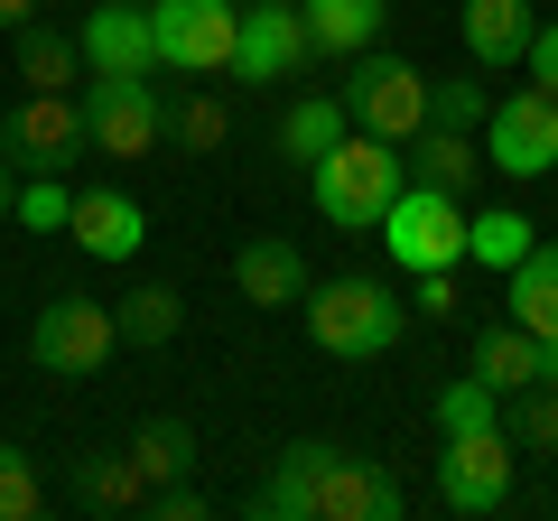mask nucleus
I'll use <instances>...</instances> for the list:
<instances>
[{
    "label": "nucleus",
    "instance_id": "4468645a",
    "mask_svg": "<svg viewBox=\"0 0 558 521\" xmlns=\"http://www.w3.org/2000/svg\"><path fill=\"white\" fill-rule=\"evenodd\" d=\"M65 233H75L94 260H131L140 242H149V215H140V196H121V186H84Z\"/></svg>",
    "mask_w": 558,
    "mask_h": 521
},
{
    "label": "nucleus",
    "instance_id": "c9c22d12",
    "mask_svg": "<svg viewBox=\"0 0 558 521\" xmlns=\"http://www.w3.org/2000/svg\"><path fill=\"white\" fill-rule=\"evenodd\" d=\"M418 307H428V317H447V307H457V280H447V270H418Z\"/></svg>",
    "mask_w": 558,
    "mask_h": 521
},
{
    "label": "nucleus",
    "instance_id": "473e14b6",
    "mask_svg": "<svg viewBox=\"0 0 558 521\" xmlns=\"http://www.w3.org/2000/svg\"><path fill=\"white\" fill-rule=\"evenodd\" d=\"M502 428H512L521 447H558V391H549V381H521V391H512V420H502Z\"/></svg>",
    "mask_w": 558,
    "mask_h": 521
},
{
    "label": "nucleus",
    "instance_id": "4be33fe9",
    "mask_svg": "<svg viewBox=\"0 0 558 521\" xmlns=\"http://www.w3.org/2000/svg\"><path fill=\"white\" fill-rule=\"evenodd\" d=\"M475 381H494L502 401H512L521 381H539V336L521 317H502V326H484L475 336Z\"/></svg>",
    "mask_w": 558,
    "mask_h": 521
},
{
    "label": "nucleus",
    "instance_id": "b1692460",
    "mask_svg": "<svg viewBox=\"0 0 558 521\" xmlns=\"http://www.w3.org/2000/svg\"><path fill=\"white\" fill-rule=\"evenodd\" d=\"M20 75H28V94H65V84L84 75V47L65 38V28L28 20V28H20Z\"/></svg>",
    "mask_w": 558,
    "mask_h": 521
},
{
    "label": "nucleus",
    "instance_id": "20e7f679",
    "mask_svg": "<svg viewBox=\"0 0 558 521\" xmlns=\"http://www.w3.org/2000/svg\"><path fill=\"white\" fill-rule=\"evenodd\" d=\"M336 102H344V121H354V131H373V141H410L418 121H428V75H418V65H400V57H381V47H363Z\"/></svg>",
    "mask_w": 558,
    "mask_h": 521
},
{
    "label": "nucleus",
    "instance_id": "9b49d317",
    "mask_svg": "<svg viewBox=\"0 0 558 521\" xmlns=\"http://www.w3.org/2000/svg\"><path fill=\"white\" fill-rule=\"evenodd\" d=\"M0 141H10V168H28V178H65V159L84 149V102L28 94L20 112H0Z\"/></svg>",
    "mask_w": 558,
    "mask_h": 521
},
{
    "label": "nucleus",
    "instance_id": "393cba45",
    "mask_svg": "<svg viewBox=\"0 0 558 521\" xmlns=\"http://www.w3.org/2000/svg\"><path fill=\"white\" fill-rule=\"evenodd\" d=\"M131 457H140L149 484H178L186 465H196V428H186V420H140L131 428Z\"/></svg>",
    "mask_w": 558,
    "mask_h": 521
},
{
    "label": "nucleus",
    "instance_id": "72a5a7b5",
    "mask_svg": "<svg viewBox=\"0 0 558 521\" xmlns=\"http://www.w3.org/2000/svg\"><path fill=\"white\" fill-rule=\"evenodd\" d=\"M140 512H159V521H196V512H205V494L178 475V484H149V502H140Z\"/></svg>",
    "mask_w": 558,
    "mask_h": 521
},
{
    "label": "nucleus",
    "instance_id": "412c9836",
    "mask_svg": "<svg viewBox=\"0 0 558 521\" xmlns=\"http://www.w3.org/2000/svg\"><path fill=\"white\" fill-rule=\"evenodd\" d=\"M344 131H354V121H344V102H336V94H307V102H289V112H279V159H289V168H317Z\"/></svg>",
    "mask_w": 558,
    "mask_h": 521
},
{
    "label": "nucleus",
    "instance_id": "7c9ffc66",
    "mask_svg": "<svg viewBox=\"0 0 558 521\" xmlns=\"http://www.w3.org/2000/svg\"><path fill=\"white\" fill-rule=\"evenodd\" d=\"M484 112H494V94H484L475 75H438L428 84V121H447V131H484Z\"/></svg>",
    "mask_w": 558,
    "mask_h": 521
},
{
    "label": "nucleus",
    "instance_id": "6e6552de",
    "mask_svg": "<svg viewBox=\"0 0 558 521\" xmlns=\"http://www.w3.org/2000/svg\"><path fill=\"white\" fill-rule=\"evenodd\" d=\"M484 168L502 178H549L558 168V94L549 84H521L484 112Z\"/></svg>",
    "mask_w": 558,
    "mask_h": 521
},
{
    "label": "nucleus",
    "instance_id": "dca6fc26",
    "mask_svg": "<svg viewBox=\"0 0 558 521\" xmlns=\"http://www.w3.org/2000/svg\"><path fill=\"white\" fill-rule=\"evenodd\" d=\"M317 457H326V438L279 447V465L252 484V521H317Z\"/></svg>",
    "mask_w": 558,
    "mask_h": 521
},
{
    "label": "nucleus",
    "instance_id": "39448f33",
    "mask_svg": "<svg viewBox=\"0 0 558 521\" xmlns=\"http://www.w3.org/2000/svg\"><path fill=\"white\" fill-rule=\"evenodd\" d=\"M149 38H159L168 75H233L242 10L233 0H149Z\"/></svg>",
    "mask_w": 558,
    "mask_h": 521
},
{
    "label": "nucleus",
    "instance_id": "f03ea898",
    "mask_svg": "<svg viewBox=\"0 0 558 521\" xmlns=\"http://www.w3.org/2000/svg\"><path fill=\"white\" fill-rule=\"evenodd\" d=\"M299 307H307V336H317L326 354H344V363L391 354V344H400V317H410L381 280H326V289H307Z\"/></svg>",
    "mask_w": 558,
    "mask_h": 521
},
{
    "label": "nucleus",
    "instance_id": "a211bd4d",
    "mask_svg": "<svg viewBox=\"0 0 558 521\" xmlns=\"http://www.w3.org/2000/svg\"><path fill=\"white\" fill-rule=\"evenodd\" d=\"M400 149H410V178H418V186H447V196H465V186H475V168H484L475 131H447V121H418Z\"/></svg>",
    "mask_w": 558,
    "mask_h": 521
},
{
    "label": "nucleus",
    "instance_id": "5701e85b",
    "mask_svg": "<svg viewBox=\"0 0 558 521\" xmlns=\"http://www.w3.org/2000/svg\"><path fill=\"white\" fill-rule=\"evenodd\" d=\"M502 280H512V317L531 336H558V242H531Z\"/></svg>",
    "mask_w": 558,
    "mask_h": 521
},
{
    "label": "nucleus",
    "instance_id": "f3484780",
    "mask_svg": "<svg viewBox=\"0 0 558 521\" xmlns=\"http://www.w3.org/2000/svg\"><path fill=\"white\" fill-rule=\"evenodd\" d=\"M233 289H242L252 307H299V299H307L299 242H242V252H233Z\"/></svg>",
    "mask_w": 558,
    "mask_h": 521
},
{
    "label": "nucleus",
    "instance_id": "f8f14e48",
    "mask_svg": "<svg viewBox=\"0 0 558 521\" xmlns=\"http://www.w3.org/2000/svg\"><path fill=\"white\" fill-rule=\"evenodd\" d=\"M84 65L94 75H159V38H149V0H102L84 20Z\"/></svg>",
    "mask_w": 558,
    "mask_h": 521
},
{
    "label": "nucleus",
    "instance_id": "2eb2a0df",
    "mask_svg": "<svg viewBox=\"0 0 558 521\" xmlns=\"http://www.w3.org/2000/svg\"><path fill=\"white\" fill-rule=\"evenodd\" d=\"M457 28H465V57L475 65H521L531 57V0H457Z\"/></svg>",
    "mask_w": 558,
    "mask_h": 521
},
{
    "label": "nucleus",
    "instance_id": "a878e982",
    "mask_svg": "<svg viewBox=\"0 0 558 521\" xmlns=\"http://www.w3.org/2000/svg\"><path fill=\"white\" fill-rule=\"evenodd\" d=\"M531 242H539L531 215H512V205H494V215H465V260H484V270H512Z\"/></svg>",
    "mask_w": 558,
    "mask_h": 521
},
{
    "label": "nucleus",
    "instance_id": "cd10ccee",
    "mask_svg": "<svg viewBox=\"0 0 558 521\" xmlns=\"http://www.w3.org/2000/svg\"><path fill=\"white\" fill-rule=\"evenodd\" d=\"M428 420H438V438H465V428H502V391L465 373V381H447V391H438V410H428Z\"/></svg>",
    "mask_w": 558,
    "mask_h": 521
},
{
    "label": "nucleus",
    "instance_id": "1a4fd4ad",
    "mask_svg": "<svg viewBox=\"0 0 558 521\" xmlns=\"http://www.w3.org/2000/svg\"><path fill=\"white\" fill-rule=\"evenodd\" d=\"M307 57H317V38H307L299 0H252V10H242V38H233V75L242 84H289Z\"/></svg>",
    "mask_w": 558,
    "mask_h": 521
},
{
    "label": "nucleus",
    "instance_id": "ddd939ff",
    "mask_svg": "<svg viewBox=\"0 0 558 521\" xmlns=\"http://www.w3.org/2000/svg\"><path fill=\"white\" fill-rule=\"evenodd\" d=\"M317 521H400V484L381 475V465L326 447L317 457Z\"/></svg>",
    "mask_w": 558,
    "mask_h": 521
},
{
    "label": "nucleus",
    "instance_id": "e433bc0d",
    "mask_svg": "<svg viewBox=\"0 0 558 521\" xmlns=\"http://www.w3.org/2000/svg\"><path fill=\"white\" fill-rule=\"evenodd\" d=\"M38 10H47V0H0V28H10V38H20V28L38 20Z\"/></svg>",
    "mask_w": 558,
    "mask_h": 521
},
{
    "label": "nucleus",
    "instance_id": "4c0bfd02",
    "mask_svg": "<svg viewBox=\"0 0 558 521\" xmlns=\"http://www.w3.org/2000/svg\"><path fill=\"white\" fill-rule=\"evenodd\" d=\"M10 205H20V168L0 159V223H10Z\"/></svg>",
    "mask_w": 558,
    "mask_h": 521
},
{
    "label": "nucleus",
    "instance_id": "0eeeda50",
    "mask_svg": "<svg viewBox=\"0 0 558 521\" xmlns=\"http://www.w3.org/2000/svg\"><path fill=\"white\" fill-rule=\"evenodd\" d=\"M112 344H121V317L102 299H84V289H57V299L38 307V326H28L38 373H102Z\"/></svg>",
    "mask_w": 558,
    "mask_h": 521
},
{
    "label": "nucleus",
    "instance_id": "bb28decb",
    "mask_svg": "<svg viewBox=\"0 0 558 521\" xmlns=\"http://www.w3.org/2000/svg\"><path fill=\"white\" fill-rule=\"evenodd\" d=\"M112 317H121V336H131V344H168V336H178V317H186V299H178V289H159V280H140Z\"/></svg>",
    "mask_w": 558,
    "mask_h": 521
},
{
    "label": "nucleus",
    "instance_id": "aec40b11",
    "mask_svg": "<svg viewBox=\"0 0 558 521\" xmlns=\"http://www.w3.org/2000/svg\"><path fill=\"white\" fill-rule=\"evenodd\" d=\"M75 502L84 512H140L149 502V475H140L131 447H94V457H75Z\"/></svg>",
    "mask_w": 558,
    "mask_h": 521
},
{
    "label": "nucleus",
    "instance_id": "c756f323",
    "mask_svg": "<svg viewBox=\"0 0 558 521\" xmlns=\"http://www.w3.org/2000/svg\"><path fill=\"white\" fill-rule=\"evenodd\" d=\"M223 131H233V112H223L215 94L168 102V141H178V149H196V159H205V149H223Z\"/></svg>",
    "mask_w": 558,
    "mask_h": 521
},
{
    "label": "nucleus",
    "instance_id": "c85d7f7f",
    "mask_svg": "<svg viewBox=\"0 0 558 521\" xmlns=\"http://www.w3.org/2000/svg\"><path fill=\"white\" fill-rule=\"evenodd\" d=\"M47 512V475L28 447H0V521H38Z\"/></svg>",
    "mask_w": 558,
    "mask_h": 521
},
{
    "label": "nucleus",
    "instance_id": "423d86ee",
    "mask_svg": "<svg viewBox=\"0 0 558 521\" xmlns=\"http://www.w3.org/2000/svg\"><path fill=\"white\" fill-rule=\"evenodd\" d=\"M168 141V102L149 75H94V94H84V149H102V159H149V149Z\"/></svg>",
    "mask_w": 558,
    "mask_h": 521
},
{
    "label": "nucleus",
    "instance_id": "6ab92c4d",
    "mask_svg": "<svg viewBox=\"0 0 558 521\" xmlns=\"http://www.w3.org/2000/svg\"><path fill=\"white\" fill-rule=\"evenodd\" d=\"M299 10H307L317 57H344V65H354L363 47L381 38V20H391V0H299Z\"/></svg>",
    "mask_w": 558,
    "mask_h": 521
},
{
    "label": "nucleus",
    "instance_id": "f704fd0d",
    "mask_svg": "<svg viewBox=\"0 0 558 521\" xmlns=\"http://www.w3.org/2000/svg\"><path fill=\"white\" fill-rule=\"evenodd\" d=\"M521 65H531V84H549V94H558V20L531 28V57H521Z\"/></svg>",
    "mask_w": 558,
    "mask_h": 521
},
{
    "label": "nucleus",
    "instance_id": "f257e3e1",
    "mask_svg": "<svg viewBox=\"0 0 558 521\" xmlns=\"http://www.w3.org/2000/svg\"><path fill=\"white\" fill-rule=\"evenodd\" d=\"M410 186V159H400V141H373V131H344L336 149H326L317 168H307V196H317L326 223H344V233H373L381 205Z\"/></svg>",
    "mask_w": 558,
    "mask_h": 521
},
{
    "label": "nucleus",
    "instance_id": "9d476101",
    "mask_svg": "<svg viewBox=\"0 0 558 521\" xmlns=\"http://www.w3.org/2000/svg\"><path fill=\"white\" fill-rule=\"evenodd\" d=\"M512 494V428H465L438 457V502L447 512H502Z\"/></svg>",
    "mask_w": 558,
    "mask_h": 521
},
{
    "label": "nucleus",
    "instance_id": "2f4dec72",
    "mask_svg": "<svg viewBox=\"0 0 558 521\" xmlns=\"http://www.w3.org/2000/svg\"><path fill=\"white\" fill-rule=\"evenodd\" d=\"M10 223H28V233H65V223H75V186H65V178H28L20 205H10Z\"/></svg>",
    "mask_w": 558,
    "mask_h": 521
},
{
    "label": "nucleus",
    "instance_id": "7ed1b4c3",
    "mask_svg": "<svg viewBox=\"0 0 558 521\" xmlns=\"http://www.w3.org/2000/svg\"><path fill=\"white\" fill-rule=\"evenodd\" d=\"M381 252H391L400 270H457L465 260V196L410 178L391 205H381Z\"/></svg>",
    "mask_w": 558,
    "mask_h": 521
}]
</instances>
